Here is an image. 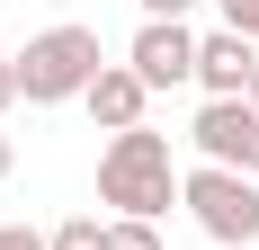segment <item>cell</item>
I'll return each instance as SVG.
<instances>
[{
    "label": "cell",
    "mask_w": 259,
    "mask_h": 250,
    "mask_svg": "<svg viewBox=\"0 0 259 250\" xmlns=\"http://www.w3.org/2000/svg\"><path fill=\"white\" fill-rule=\"evenodd\" d=\"M99 205H107V215H134V224H161V215L179 205L170 134H152V125L107 134V152H99Z\"/></svg>",
    "instance_id": "obj_1"
},
{
    "label": "cell",
    "mask_w": 259,
    "mask_h": 250,
    "mask_svg": "<svg viewBox=\"0 0 259 250\" xmlns=\"http://www.w3.org/2000/svg\"><path fill=\"white\" fill-rule=\"evenodd\" d=\"M9 63H18V99L27 107H63V99H80V90L107 72V45H99V27L63 18V27H36Z\"/></svg>",
    "instance_id": "obj_2"
},
{
    "label": "cell",
    "mask_w": 259,
    "mask_h": 250,
    "mask_svg": "<svg viewBox=\"0 0 259 250\" xmlns=\"http://www.w3.org/2000/svg\"><path fill=\"white\" fill-rule=\"evenodd\" d=\"M179 205L197 215V232L224 241V250H250V241H259V179H250V170L197 161V170H179Z\"/></svg>",
    "instance_id": "obj_3"
},
{
    "label": "cell",
    "mask_w": 259,
    "mask_h": 250,
    "mask_svg": "<svg viewBox=\"0 0 259 250\" xmlns=\"http://www.w3.org/2000/svg\"><path fill=\"white\" fill-rule=\"evenodd\" d=\"M125 72L143 80V90H188L197 80V27L188 18H143L125 45Z\"/></svg>",
    "instance_id": "obj_4"
},
{
    "label": "cell",
    "mask_w": 259,
    "mask_h": 250,
    "mask_svg": "<svg viewBox=\"0 0 259 250\" xmlns=\"http://www.w3.org/2000/svg\"><path fill=\"white\" fill-rule=\"evenodd\" d=\"M188 143H197V161H214V170H250L259 161V107L250 99H206L188 116Z\"/></svg>",
    "instance_id": "obj_5"
},
{
    "label": "cell",
    "mask_w": 259,
    "mask_h": 250,
    "mask_svg": "<svg viewBox=\"0 0 259 250\" xmlns=\"http://www.w3.org/2000/svg\"><path fill=\"white\" fill-rule=\"evenodd\" d=\"M250 72H259L250 36H233V27L197 36V90H206V99H250Z\"/></svg>",
    "instance_id": "obj_6"
},
{
    "label": "cell",
    "mask_w": 259,
    "mask_h": 250,
    "mask_svg": "<svg viewBox=\"0 0 259 250\" xmlns=\"http://www.w3.org/2000/svg\"><path fill=\"white\" fill-rule=\"evenodd\" d=\"M80 107H90V125H99V134H134V125H143V107H152V90H143L125 63H107V72L80 90Z\"/></svg>",
    "instance_id": "obj_7"
},
{
    "label": "cell",
    "mask_w": 259,
    "mask_h": 250,
    "mask_svg": "<svg viewBox=\"0 0 259 250\" xmlns=\"http://www.w3.org/2000/svg\"><path fill=\"white\" fill-rule=\"evenodd\" d=\"M45 250H107V215H63L45 232Z\"/></svg>",
    "instance_id": "obj_8"
},
{
    "label": "cell",
    "mask_w": 259,
    "mask_h": 250,
    "mask_svg": "<svg viewBox=\"0 0 259 250\" xmlns=\"http://www.w3.org/2000/svg\"><path fill=\"white\" fill-rule=\"evenodd\" d=\"M107 250H161V224H134V215H107Z\"/></svg>",
    "instance_id": "obj_9"
},
{
    "label": "cell",
    "mask_w": 259,
    "mask_h": 250,
    "mask_svg": "<svg viewBox=\"0 0 259 250\" xmlns=\"http://www.w3.org/2000/svg\"><path fill=\"white\" fill-rule=\"evenodd\" d=\"M214 9H224V27H233V36H250V45H259V0H214Z\"/></svg>",
    "instance_id": "obj_10"
},
{
    "label": "cell",
    "mask_w": 259,
    "mask_h": 250,
    "mask_svg": "<svg viewBox=\"0 0 259 250\" xmlns=\"http://www.w3.org/2000/svg\"><path fill=\"white\" fill-rule=\"evenodd\" d=\"M0 250H45V232L36 224H0Z\"/></svg>",
    "instance_id": "obj_11"
},
{
    "label": "cell",
    "mask_w": 259,
    "mask_h": 250,
    "mask_svg": "<svg viewBox=\"0 0 259 250\" xmlns=\"http://www.w3.org/2000/svg\"><path fill=\"white\" fill-rule=\"evenodd\" d=\"M134 9H143V18H188L197 0H134Z\"/></svg>",
    "instance_id": "obj_12"
},
{
    "label": "cell",
    "mask_w": 259,
    "mask_h": 250,
    "mask_svg": "<svg viewBox=\"0 0 259 250\" xmlns=\"http://www.w3.org/2000/svg\"><path fill=\"white\" fill-rule=\"evenodd\" d=\"M9 99H18V63L0 54V116H9Z\"/></svg>",
    "instance_id": "obj_13"
},
{
    "label": "cell",
    "mask_w": 259,
    "mask_h": 250,
    "mask_svg": "<svg viewBox=\"0 0 259 250\" xmlns=\"http://www.w3.org/2000/svg\"><path fill=\"white\" fill-rule=\"evenodd\" d=\"M9 170H18V143H9V134H0V179H9Z\"/></svg>",
    "instance_id": "obj_14"
},
{
    "label": "cell",
    "mask_w": 259,
    "mask_h": 250,
    "mask_svg": "<svg viewBox=\"0 0 259 250\" xmlns=\"http://www.w3.org/2000/svg\"><path fill=\"white\" fill-rule=\"evenodd\" d=\"M250 107H259V72H250Z\"/></svg>",
    "instance_id": "obj_15"
},
{
    "label": "cell",
    "mask_w": 259,
    "mask_h": 250,
    "mask_svg": "<svg viewBox=\"0 0 259 250\" xmlns=\"http://www.w3.org/2000/svg\"><path fill=\"white\" fill-rule=\"evenodd\" d=\"M250 179H259V161H250Z\"/></svg>",
    "instance_id": "obj_16"
}]
</instances>
